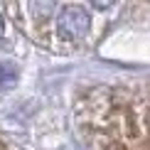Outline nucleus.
Here are the masks:
<instances>
[{"instance_id":"1","label":"nucleus","mask_w":150,"mask_h":150,"mask_svg":"<svg viewBox=\"0 0 150 150\" xmlns=\"http://www.w3.org/2000/svg\"><path fill=\"white\" fill-rule=\"evenodd\" d=\"M89 12L84 8H79V5H69V8H64L59 12V20H57V27L59 32L67 37V40H79V37H84L89 32Z\"/></svg>"},{"instance_id":"2","label":"nucleus","mask_w":150,"mask_h":150,"mask_svg":"<svg viewBox=\"0 0 150 150\" xmlns=\"http://www.w3.org/2000/svg\"><path fill=\"white\" fill-rule=\"evenodd\" d=\"M17 81V74L10 64H0V86H12Z\"/></svg>"},{"instance_id":"3","label":"nucleus","mask_w":150,"mask_h":150,"mask_svg":"<svg viewBox=\"0 0 150 150\" xmlns=\"http://www.w3.org/2000/svg\"><path fill=\"white\" fill-rule=\"evenodd\" d=\"M89 3L93 5V8H98V10H106V8H111L116 0H89Z\"/></svg>"},{"instance_id":"4","label":"nucleus","mask_w":150,"mask_h":150,"mask_svg":"<svg viewBox=\"0 0 150 150\" xmlns=\"http://www.w3.org/2000/svg\"><path fill=\"white\" fill-rule=\"evenodd\" d=\"M0 150H8V148H5V145H0Z\"/></svg>"}]
</instances>
